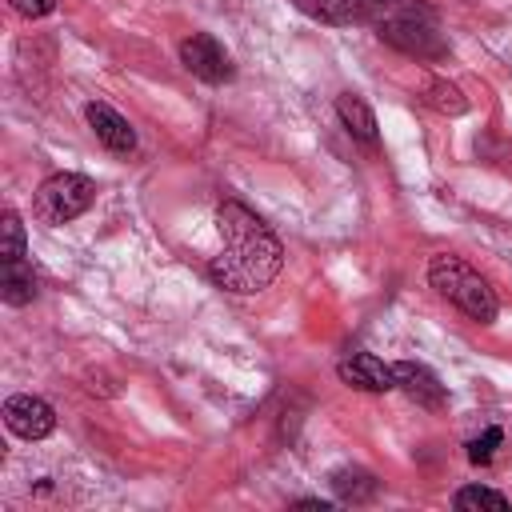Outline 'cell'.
<instances>
[{"label":"cell","instance_id":"obj_1","mask_svg":"<svg viewBox=\"0 0 512 512\" xmlns=\"http://www.w3.org/2000/svg\"><path fill=\"white\" fill-rule=\"evenodd\" d=\"M216 232H220L224 248L208 264L212 284L224 292H236V296L264 292L284 264V248H280L276 232L240 200H224L216 208Z\"/></svg>","mask_w":512,"mask_h":512},{"label":"cell","instance_id":"obj_2","mask_svg":"<svg viewBox=\"0 0 512 512\" xmlns=\"http://www.w3.org/2000/svg\"><path fill=\"white\" fill-rule=\"evenodd\" d=\"M428 284H432L452 308H460V312H464L468 320H476V324H492L496 312H500L492 284H488L464 256L436 252V256L428 260Z\"/></svg>","mask_w":512,"mask_h":512},{"label":"cell","instance_id":"obj_3","mask_svg":"<svg viewBox=\"0 0 512 512\" xmlns=\"http://www.w3.org/2000/svg\"><path fill=\"white\" fill-rule=\"evenodd\" d=\"M96 200V184L80 172H56L48 176L36 196H32V212L40 224H68L76 216H84Z\"/></svg>","mask_w":512,"mask_h":512},{"label":"cell","instance_id":"obj_4","mask_svg":"<svg viewBox=\"0 0 512 512\" xmlns=\"http://www.w3.org/2000/svg\"><path fill=\"white\" fill-rule=\"evenodd\" d=\"M376 36L416 60H444L448 56V40L440 36V28L432 24V16L424 12H400V16H384L376 24Z\"/></svg>","mask_w":512,"mask_h":512},{"label":"cell","instance_id":"obj_5","mask_svg":"<svg viewBox=\"0 0 512 512\" xmlns=\"http://www.w3.org/2000/svg\"><path fill=\"white\" fill-rule=\"evenodd\" d=\"M180 64H184L196 80H204V84H224V80H232V60H228V52L220 48V40L208 36V32H192V36L180 40Z\"/></svg>","mask_w":512,"mask_h":512},{"label":"cell","instance_id":"obj_6","mask_svg":"<svg viewBox=\"0 0 512 512\" xmlns=\"http://www.w3.org/2000/svg\"><path fill=\"white\" fill-rule=\"evenodd\" d=\"M0 416H4L8 432L20 436V440H44V436H52V428H56V412H52V404L40 400V396H32V392L8 396Z\"/></svg>","mask_w":512,"mask_h":512},{"label":"cell","instance_id":"obj_7","mask_svg":"<svg viewBox=\"0 0 512 512\" xmlns=\"http://www.w3.org/2000/svg\"><path fill=\"white\" fill-rule=\"evenodd\" d=\"M336 376H340L348 388H356V392H392V388H396L392 364H384V360L372 356V352H352V356H344V360L336 364Z\"/></svg>","mask_w":512,"mask_h":512},{"label":"cell","instance_id":"obj_8","mask_svg":"<svg viewBox=\"0 0 512 512\" xmlns=\"http://www.w3.org/2000/svg\"><path fill=\"white\" fill-rule=\"evenodd\" d=\"M392 372H396V388H400L408 400H416L420 408L440 412V408L448 404V392H444V384L436 380V372H432L428 364L400 360V364H392Z\"/></svg>","mask_w":512,"mask_h":512},{"label":"cell","instance_id":"obj_9","mask_svg":"<svg viewBox=\"0 0 512 512\" xmlns=\"http://www.w3.org/2000/svg\"><path fill=\"white\" fill-rule=\"evenodd\" d=\"M84 116H88V124H92V132H96V140H100L108 152L128 156V152L136 148V132H132V124H128L116 108H108V104L92 100V104L84 108Z\"/></svg>","mask_w":512,"mask_h":512},{"label":"cell","instance_id":"obj_10","mask_svg":"<svg viewBox=\"0 0 512 512\" xmlns=\"http://www.w3.org/2000/svg\"><path fill=\"white\" fill-rule=\"evenodd\" d=\"M292 4H296V12H304L308 20L332 24V28L360 24V20H368V12H372L368 0H292Z\"/></svg>","mask_w":512,"mask_h":512},{"label":"cell","instance_id":"obj_11","mask_svg":"<svg viewBox=\"0 0 512 512\" xmlns=\"http://www.w3.org/2000/svg\"><path fill=\"white\" fill-rule=\"evenodd\" d=\"M336 116H340V124H344V132H348L352 140L376 148V116H372V108H368L356 92L336 96Z\"/></svg>","mask_w":512,"mask_h":512},{"label":"cell","instance_id":"obj_12","mask_svg":"<svg viewBox=\"0 0 512 512\" xmlns=\"http://www.w3.org/2000/svg\"><path fill=\"white\" fill-rule=\"evenodd\" d=\"M32 296H36V276H32L28 260H4V272H0V300L12 304V308H24Z\"/></svg>","mask_w":512,"mask_h":512},{"label":"cell","instance_id":"obj_13","mask_svg":"<svg viewBox=\"0 0 512 512\" xmlns=\"http://www.w3.org/2000/svg\"><path fill=\"white\" fill-rule=\"evenodd\" d=\"M328 484H332L336 500H344V504H368L376 496V488H380L376 476L364 472V468H336Z\"/></svg>","mask_w":512,"mask_h":512},{"label":"cell","instance_id":"obj_14","mask_svg":"<svg viewBox=\"0 0 512 512\" xmlns=\"http://www.w3.org/2000/svg\"><path fill=\"white\" fill-rule=\"evenodd\" d=\"M452 504L460 512H472V508H492V512H508V496L496 492V488H484V484H468L452 496Z\"/></svg>","mask_w":512,"mask_h":512},{"label":"cell","instance_id":"obj_15","mask_svg":"<svg viewBox=\"0 0 512 512\" xmlns=\"http://www.w3.org/2000/svg\"><path fill=\"white\" fill-rule=\"evenodd\" d=\"M428 104H432L436 112H444V116H460V112H468L464 92H460L456 84H448V80H428Z\"/></svg>","mask_w":512,"mask_h":512},{"label":"cell","instance_id":"obj_16","mask_svg":"<svg viewBox=\"0 0 512 512\" xmlns=\"http://www.w3.org/2000/svg\"><path fill=\"white\" fill-rule=\"evenodd\" d=\"M0 236H4V248H0V256H4V260H24L28 236H24V224H20V216H16V212H4Z\"/></svg>","mask_w":512,"mask_h":512},{"label":"cell","instance_id":"obj_17","mask_svg":"<svg viewBox=\"0 0 512 512\" xmlns=\"http://www.w3.org/2000/svg\"><path fill=\"white\" fill-rule=\"evenodd\" d=\"M500 440H504V432H500V428H484V436L468 440V460H472V464H492V456H496Z\"/></svg>","mask_w":512,"mask_h":512},{"label":"cell","instance_id":"obj_18","mask_svg":"<svg viewBox=\"0 0 512 512\" xmlns=\"http://www.w3.org/2000/svg\"><path fill=\"white\" fill-rule=\"evenodd\" d=\"M8 4H12V12H20L28 20H40V16L56 12V0H8Z\"/></svg>","mask_w":512,"mask_h":512},{"label":"cell","instance_id":"obj_19","mask_svg":"<svg viewBox=\"0 0 512 512\" xmlns=\"http://www.w3.org/2000/svg\"><path fill=\"white\" fill-rule=\"evenodd\" d=\"M296 508H308V512H328V500H296Z\"/></svg>","mask_w":512,"mask_h":512},{"label":"cell","instance_id":"obj_20","mask_svg":"<svg viewBox=\"0 0 512 512\" xmlns=\"http://www.w3.org/2000/svg\"><path fill=\"white\" fill-rule=\"evenodd\" d=\"M368 4H408V0H368Z\"/></svg>","mask_w":512,"mask_h":512}]
</instances>
